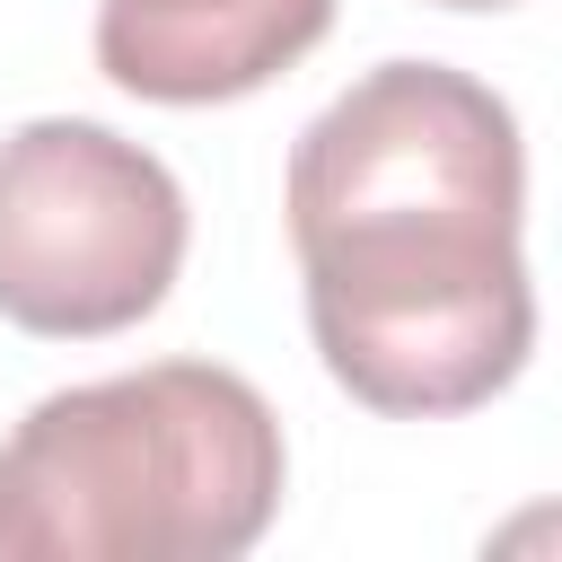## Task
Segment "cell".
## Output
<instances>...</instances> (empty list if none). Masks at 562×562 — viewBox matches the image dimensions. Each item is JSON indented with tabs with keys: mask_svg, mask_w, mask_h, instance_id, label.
<instances>
[{
	"mask_svg": "<svg viewBox=\"0 0 562 562\" xmlns=\"http://www.w3.org/2000/svg\"><path fill=\"white\" fill-rule=\"evenodd\" d=\"M518 114L448 61H378L290 149L307 334L369 413H474L536 351Z\"/></svg>",
	"mask_w": 562,
	"mask_h": 562,
	"instance_id": "cell-1",
	"label": "cell"
},
{
	"mask_svg": "<svg viewBox=\"0 0 562 562\" xmlns=\"http://www.w3.org/2000/svg\"><path fill=\"white\" fill-rule=\"evenodd\" d=\"M281 422L220 360H158L44 395L0 439V553L228 562L281 509Z\"/></svg>",
	"mask_w": 562,
	"mask_h": 562,
	"instance_id": "cell-2",
	"label": "cell"
},
{
	"mask_svg": "<svg viewBox=\"0 0 562 562\" xmlns=\"http://www.w3.org/2000/svg\"><path fill=\"white\" fill-rule=\"evenodd\" d=\"M184 263L176 176L79 114L0 140V316L53 342L140 325Z\"/></svg>",
	"mask_w": 562,
	"mask_h": 562,
	"instance_id": "cell-3",
	"label": "cell"
},
{
	"mask_svg": "<svg viewBox=\"0 0 562 562\" xmlns=\"http://www.w3.org/2000/svg\"><path fill=\"white\" fill-rule=\"evenodd\" d=\"M334 26V0H105L97 70L149 105H220L290 70Z\"/></svg>",
	"mask_w": 562,
	"mask_h": 562,
	"instance_id": "cell-4",
	"label": "cell"
},
{
	"mask_svg": "<svg viewBox=\"0 0 562 562\" xmlns=\"http://www.w3.org/2000/svg\"><path fill=\"white\" fill-rule=\"evenodd\" d=\"M544 536H562V518H518V527H501V544H544Z\"/></svg>",
	"mask_w": 562,
	"mask_h": 562,
	"instance_id": "cell-5",
	"label": "cell"
},
{
	"mask_svg": "<svg viewBox=\"0 0 562 562\" xmlns=\"http://www.w3.org/2000/svg\"><path fill=\"white\" fill-rule=\"evenodd\" d=\"M430 9H518V0H430Z\"/></svg>",
	"mask_w": 562,
	"mask_h": 562,
	"instance_id": "cell-6",
	"label": "cell"
}]
</instances>
